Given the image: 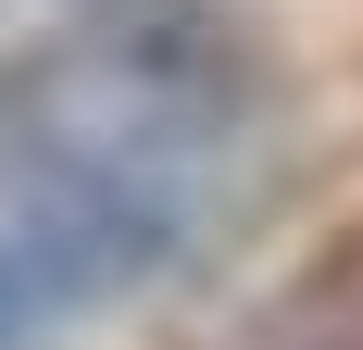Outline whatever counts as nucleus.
<instances>
[{
	"label": "nucleus",
	"mask_w": 363,
	"mask_h": 350,
	"mask_svg": "<svg viewBox=\"0 0 363 350\" xmlns=\"http://www.w3.org/2000/svg\"><path fill=\"white\" fill-rule=\"evenodd\" d=\"M263 75L213 0H88L0 75V238L26 250L50 313L201 250Z\"/></svg>",
	"instance_id": "obj_1"
},
{
	"label": "nucleus",
	"mask_w": 363,
	"mask_h": 350,
	"mask_svg": "<svg viewBox=\"0 0 363 350\" xmlns=\"http://www.w3.org/2000/svg\"><path fill=\"white\" fill-rule=\"evenodd\" d=\"M263 350H363V276H338V288H313V300H301V313L276 325Z\"/></svg>",
	"instance_id": "obj_2"
},
{
	"label": "nucleus",
	"mask_w": 363,
	"mask_h": 350,
	"mask_svg": "<svg viewBox=\"0 0 363 350\" xmlns=\"http://www.w3.org/2000/svg\"><path fill=\"white\" fill-rule=\"evenodd\" d=\"M50 325H63V313H50V288L26 276V250L0 238V350H26V338H50Z\"/></svg>",
	"instance_id": "obj_3"
}]
</instances>
